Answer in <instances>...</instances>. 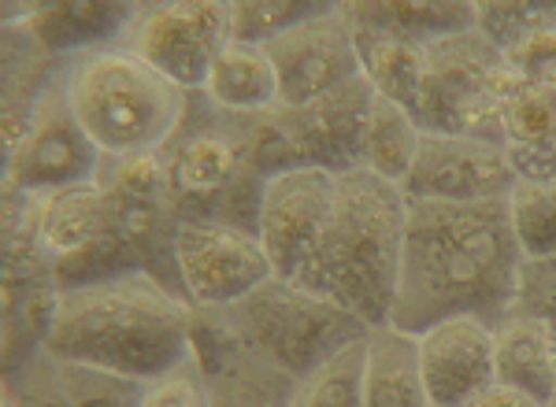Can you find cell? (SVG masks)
Wrapping results in <instances>:
<instances>
[{
  "instance_id": "cell-8",
  "label": "cell",
  "mask_w": 556,
  "mask_h": 407,
  "mask_svg": "<svg viewBox=\"0 0 556 407\" xmlns=\"http://www.w3.org/2000/svg\"><path fill=\"white\" fill-rule=\"evenodd\" d=\"M104 156L86 138L83 123L67 97V60L60 63L56 78L41 93L30 123L12 149H4V189L8 193L41 196L64 186L97 182Z\"/></svg>"
},
{
  "instance_id": "cell-19",
  "label": "cell",
  "mask_w": 556,
  "mask_h": 407,
  "mask_svg": "<svg viewBox=\"0 0 556 407\" xmlns=\"http://www.w3.org/2000/svg\"><path fill=\"white\" fill-rule=\"evenodd\" d=\"M345 15L356 34L397 38L419 49L475 30V4L442 0V4H345Z\"/></svg>"
},
{
  "instance_id": "cell-4",
  "label": "cell",
  "mask_w": 556,
  "mask_h": 407,
  "mask_svg": "<svg viewBox=\"0 0 556 407\" xmlns=\"http://www.w3.org/2000/svg\"><path fill=\"white\" fill-rule=\"evenodd\" d=\"M67 97L104 160L160 156L190 119L193 97L127 44L67 60Z\"/></svg>"
},
{
  "instance_id": "cell-1",
  "label": "cell",
  "mask_w": 556,
  "mask_h": 407,
  "mask_svg": "<svg viewBox=\"0 0 556 407\" xmlns=\"http://www.w3.org/2000/svg\"><path fill=\"white\" fill-rule=\"evenodd\" d=\"M519 264L508 201H408L390 326L424 333L450 315L501 319L516 301Z\"/></svg>"
},
{
  "instance_id": "cell-13",
  "label": "cell",
  "mask_w": 556,
  "mask_h": 407,
  "mask_svg": "<svg viewBox=\"0 0 556 407\" xmlns=\"http://www.w3.org/2000/svg\"><path fill=\"white\" fill-rule=\"evenodd\" d=\"M264 52L275 63L282 107H304L342 89L345 81L361 78V49H356V30L345 15V4H334L319 20L267 41Z\"/></svg>"
},
{
  "instance_id": "cell-24",
  "label": "cell",
  "mask_w": 556,
  "mask_h": 407,
  "mask_svg": "<svg viewBox=\"0 0 556 407\" xmlns=\"http://www.w3.org/2000/svg\"><path fill=\"white\" fill-rule=\"evenodd\" d=\"M338 0H238L230 4V38L245 44H267L282 34H290L293 26H304L319 15H327Z\"/></svg>"
},
{
  "instance_id": "cell-16",
  "label": "cell",
  "mask_w": 556,
  "mask_h": 407,
  "mask_svg": "<svg viewBox=\"0 0 556 407\" xmlns=\"http://www.w3.org/2000/svg\"><path fill=\"white\" fill-rule=\"evenodd\" d=\"M493 330V374L497 382L516 385L531 393L534 400L553 404L556 396V345L549 322L531 311L508 307L501 319L490 322Z\"/></svg>"
},
{
  "instance_id": "cell-25",
  "label": "cell",
  "mask_w": 556,
  "mask_h": 407,
  "mask_svg": "<svg viewBox=\"0 0 556 407\" xmlns=\"http://www.w3.org/2000/svg\"><path fill=\"white\" fill-rule=\"evenodd\" d=\"M56 378L64 385L71 407H138L141 404V385L127 382V378H112L89 367H71L52 359Z\"/></svg>"
},
{
  "instance_id": "cell-26",
  "label": "cell",
  "mask_w": 556,
  "mask_h": 407,
  "mask_svg": "<svg viewBox=\"0 0 556 407\" xmlns=\"http://www.w3.org/2000/svg\"><path fill=\"white\" fill-rule=\"evenodd\" d=\"M545 23H556V4H475V30L501 52Z\"/></svg>"
},
{
  "instance_id": "cell-17",
  "label": "cell",
  "mask_w": 556,
  "mask_h": 407,
  "mask_svg": "<svg viewBox=\"0 0 556 407\" xmlns=\"http://www.w3.org/2000/svg\"><path fill=\"white\" fill-rule=\"evenodd\" d=\"M364 407H430L419 338L397 326H375L364 341Z\"/></svg>"
},
{
  "instance_id": "cell-10",
  "label": "cell",
  "mask_w": 556,
  "mask_h": 407,
  "mask_svg": "<svg viewBox=\"0 0 556 407\" xmlns=\"http://www.w3.org/2000/svg\"><path fill=\"white\" fill-rule=\"evenodd\" d=\"M123 44L164 78H172L178 89L201 97L215 56L230 44V4L219 0L138 4Z\"/></svg>"
},
{
  "instance_id": "cell-18",
  "label": "cell",
  "mask_w": 556,
  "mask_h": 407,
  "mask_svg": "<svg viewBox=\"0 0 556 407\" xmlns=\"http://www.w3.org/2000/svg\"><path fill=\"white\" fill-rule=\"evenodd\" d=\"M201 97L227 115H264L278 107V75L264 44L230 38L227 49L215 56Z\"/></svg>"
},
{
  "instance_id": "cell-29",
  "label": "cell",
  "mask_w": 556,
  "mask_h": 407,
  "mask_svg": "<svg viewBox=\"0 0 556 407\" xmlns=\"http://www.w3.org/2000/svg\"><path fill=\"white\" fill-rule=\"evenodd\" d=\"M464 407H549V404L534 400L531 393H523V389H516V385L490 382L482 393H475Z\"/></svg>"
},
{
  "instance_id": "cell-3",
  "label": "cell",
  "mask_w": 556,
  "mask_h": 407,
  "mask_svg": "<svg viewBox=\"0 0 556 407\" xmlns=\"http://www.w3.org/2000/svg\"><path fill=\"white\" fill-rule=\"evenodd\" d=\"M405 222L408 201L397 182L367 167L338 170L330 215L290 282L342 304L371 330L386 326L397 296Z\"/></svg>"
},
{
  "instance_id": "cell-23",
  "label": "cell",
  "mask_w": 556,
  "mask_h": 407,
  "mask_svg": "<svg viewBox=\"0 0 556 407\" xmlns=\"http://www.w3.org/2000/svg\"><path fill=\"white\" fill-rule=\"evenodd\" d=\"M508 219L523 259L556 256V182L549 178H519L508 193Z\"/></svg>"
},
{
  "instance_id": "cell-21",
  "label": "cell",
  "mask_w": 556,
  "mask_h": 407,
  "mask_svg": "<svg viewBox=\"0 0 556 407\" xmlns=\"http://www.w3.org/2000/svg\"><path fill=\"white\" fill-rule=\"evenodd\" d=\"M419 144H424V126L408 107L382 101L375 97L371 112H367L364 144H361V167L375 170L386 182H405L412 160H416Z\"/></svg>"
},
{
  "instance_id": "cell-22",
  "label": "cell",
  "mask_w": 556,
  "mask_h": 407,
  "mask_svg": "<svg viewBox=\"0 0 556 407\" xmlns=\"http://www.w3.org/2000/svg\"><path fill=\"white\" fill-rule=\"evenodd\" d=\"M364 341H349L334 356L293 378L278 407H364Z\"/></svg>"
},
{
  "instance_id": "cell-14",
  "label": "cell",
  "mask_w": 556,
  "mask_h": 407,
  "mask_svg": "<svg viewBox=\"0 0 556 407\" xmlns=\"http://www.w3.org/2000/svg\"><path fill=\"white\" fill-rule=\"evenodd\" d=\"M419 338V370L430 407H464L482 393L493 374V330L479 315H450L427 326Z\"/></svg>"
},
{
  "instance_id": "cell-5",
  "label": "cell",
  "mask_w": 556,
  "mask_h": 407,
  "mask_svg": "<svg viewBox=\"0 0 556 407\" xmlns=\"http://www.w3.org/2000/svg\"><path fill=\"white\" fill-rule=\"evenodd\" d=\"M201 107V123L193 119L190 107L186 126L160 152L178 215H201V219H223L256 230V196L264 175L249 149L245 119L215 112L204 97Z\"/></svg>"
},
{
  "instance_id": "cell-28",
  "label": "cell",
  "mask_w": 556,
  "mask_h": 407,
  "mask_svg": "<svg viewBox=\"0 0 556 407\" xmlns=\"http://www.w3.org/2000/svg\"><path fill=\"white\" fill-rule=\"evenodd\" d=\"M513 307L531 311L549 322L553 345H556V256L549 259H523L519 264V285Z\"/></svg>"
},
{
  "instance_id": "cell-9",
  "label": "cell",
  "mask_w": 556,
  "mask_h": 407,
  "mask_svg": "<svg viewBox=\"0 0 556 407\" xmlns=\"http://www.w3.org/2000/svg\"><path fill=\"white\" fill-rule=\"evenodd\" d=\"M175 275L193 307H235L278 278L256 230L201 215H178Z\"/></svg>"
},
{
  "instance_id": "cell-11",
  "label": "cell",
  "mask_w": 556,
  "mask_h": 407,
  "mask_svg": "<svg viewBox=\"0 0 556 407\" xmlns=\"http://www.w3.org/2000/svg\"><path fill=\"white\" fill-rule=\"evenodd\" d=\"M334 189L338 170L312 163H293L264 175L256 196V238L278 278H298L330 215Z\"/></svg>"
},
{
  "instance_id": "cell-2",
  "label": "cell",
  "mask_w": 556,
  "mask_h": 407,
  "mask_svg": "<svg viewBox=\"0 0 556 407\" xmlns=\"http://www.w3.org/2000/svg\"><path fill=\"white\" fill-rule=\"evenodd\" d=\"M197 307L146 267L60 285L41 352L127 382H156L193 359Z\"/></svg>"
},
{
  "instance_id": "cell-20",
  "label": "cell",
  "mask_w": 556,
  "mask_h": 407,
  "mask_svg": "<svg viewBox=\"0 0 556 407\" xmlns=\"http://www.w3.org/2000/svg\"><path fill=\"white\" fill-rule=\"evenodd\" d=\"M356 49H361V75L375 89V97L416 115L427 75V49L397 38H375V34H356Z\"/></svg>"
},
{
  "instance_id": "cell-12",
  "label": "cell",
  "mask_w": 556,
  "mask_h": 407,
  "mask_svg": "<svg viewBox=\"0 0 556 407\" xmlns=\"http://www.w3.org/2000/svg\"><path fill=\"white\" fill-rule=\"evenodd\" d=\"M519 175L501 141L424 133L401 193L405 201H508Z\"/></svg>"
},
{
  "instance_id": "cell-27",
  "label": "cell",
  "mask_w": 556,
  "mask_h": 407,
  "mask_svg": "<svg viewBox=\"0 0 556 407\" xmlns=\"http://www.w3.org/2000/svg\"><path fill=\"white\" fill-rule=\"evenodd\" d=\"M505 63L527 86L553 89L556 93V23H545L505 49Z\"/></svg>"
},
{
  "instance_id": "cell-7",
  "label": "cell",
  "mask_w": 556,
  "mask_h": 407,
  "mask_svg": "<svg viewBox=\"0 0 556 407\" xmlns=\"http://www.w3.org/2000/svg\"><path fill=\"white\" fill-rule=\"evenodd\" d=\"M508 81L513 71L505 52L479 30L430 44L416 123L424 133H471L501 141V97Z\"/></svg>"
},
{
  "instance_id": "cell-30",
  "label": "cell",
  "mask_w": 556,
  "mask_h": 407,
  "mask_svg": "<svg viewBox=\"0 0 556 407\" xmlns=\"http://www.w3.org/2000/svg\"><path fill=\"white\" fill-rule=\"evenodd\" d=\"M549 407H556V396H553V404H549Z\"/></svg>"
},
{
  "instance_id": "cell-6",
  "label": "cell",
  "mask_w": 556,
  "mask_h": 407,
  "mask_svg": "<svg viewBox=\"0 0 556 407\" xmlns=\"http://www.w3.org/2000/svg\"><path fill=\"white\" fill-rule=\"evenodd\" d=\"M219 311L227 315L241 345H249L256 356H264L290 378H301L304 370L334 356L349 341L371 333V326H364L342 304L327 301L290 278H271L253 296H245L235 307H219Z\"/></svg>"
},
{
  "instance_id": "cell-15",
  "label": "cell",
  "mask_w": 556,
  "mask_h": 407,
  "mask_svg": "<svg viewBox=\"0 0 556 407\" xmlns=\"http://www.w3.org/2000/svg\"><path fill=\"white\" fill-rule=\"evenodd\" d=\"M8 12H20L23 23L4 26L26 30L52 60H78L86 52L127 41L138 4H89L86 0V4H12Z\"/></svg>"
}]
</instances>
